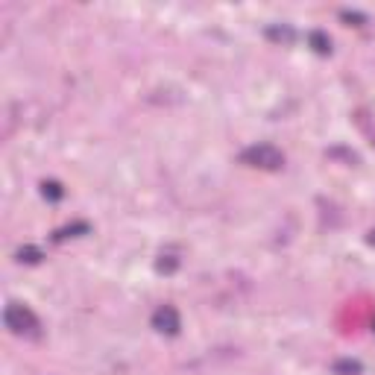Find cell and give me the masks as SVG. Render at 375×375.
<instances>
[{
    "label": "cell",
    "mask_w": 375,
    "mask_h": 375,
    "mask_svg": "<svg viewBox=\"0 0 375 375\" xmlns=\"http://www.w3.org/2000/svg\"><path fill=\"white\" fill-rule=\"evenodd\" d=\"M241 162L249 167H261V170H279L285 165V153L273 144H252L241 153Z\"/></svg>",
    "instance_id": "cell-2"
},
{
    "label": "cell",
    "mask_w": 375,
    "mask_h": 375,
    "mask_svg": "<svg viewBox=\"0 0 375 375\" xmlns=\"http://www.w3.org/2000/svg\"><path fill=\"white\" fill-rule=\"evenodd\" d=\"M42 188H44V196H50V200H62V194H65L59 182H44Z\"/></svg>",
    "instance_id": "cell-6"
},
{
    "label": "cell",
    "mask_w": 375,
    "mask_h": 375,
    "mask_svg": "<svg viewBox=\"0 0 375 375\" xmlns=\"http://www.w3.org/2000/svg\"><path fill=\"white\" fill-rule=\"evenodd\" d=\"M267 35H270V38H285V42H290V38H293V32H290L287 27H285V30H279V27H275V30H270Z\"/></svg>",
    "instance_id": "cell-7"
},
{
    "label": "cell",
    "mask_w": 375,
    "mask_h": 375,
    "mask_svg": "<svg viewBox=\"0 0 375 375\" xmlns=\"http://www.w3.org/2000/svg\"><path fill=\"white\" fill-rule=\"evenodd\" d=\"M18 261H27V264H38V261H42V252H38L35 246L18 249Z\"/></svg>",
    "instance_id": "cell-5"
},
{
    "label": "cell",
    "mask_w": 375,
    "mask_h": 375,
    "mask_svg": "<svg viewBox=\"0 0 375 375\" xmlns=\"http://www.w3.org/2000/svg\"><path fill=\"white\" fill-rule=\"evenodd\" d=\"M311 44H314V50L317 53H331V38L326 35V32H311Z\"/></svg>",
    "instance_id": "cell-4"
},
{
    "label": "cell",
    "mask_w": 375,
    "mask_h": 375,
    "mask_svg": "<svg viewBox=\"0 0 375 375\" xmlns=\"http://www.w3.org/2000/svg\"><path fill=\"white\" fill-rule=\"evenodd\" d=\"M4 320H6V328L12 334H18V338H30L35 340L38 334H42V323H38V317L21 302H9L6 305V314H4Z\"/></svg>",
    "instance_id": "cell-1"
},
{
    "label": "cell",
    "mask_w": 375,
    "mask_h": 375,
    "mask_svg": "<svg viewBox=\"0 0 375 375\" xmlns=\"http://www.w3.org/2000/svg\"><path fill=\"white\" fill-rule=\"evenodd\" d=\"M153 328L162 331V334H179V328H182L179 311H176L173 305H159L153 314Z\"/></svg>",
    "instance_id": "cell-3"
},
{
    "label": "cell",
    "mask_w": 375,
    "mask_h": 375,
    "mask_svg": "<svg viewBox=\"0 0 375 375\" xmlns=\"http://www.w3.org/2000/svg\"><path fill=\"white\" fill-rule=\"evenodd\" d=\"M369 241H372V244H375V232H372V234H369Z\"/></svg>",
    "instance_id": "cell-8"
}]
</instances>
